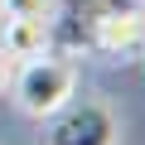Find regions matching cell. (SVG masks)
<instances>
[{"label":"cell","instance_id":"obj_1","mask_svg":"<svg viewBox=\"0 0 145 145\" xmlns=\"http://www.w3.org/2000/svg\"><path fill=\"white\" fill-rule=\"evenodd\" d=\"M10 87H15V102L29 111V116H53L58 106H68L72 87H78V72H72V63L63 58H24L20 72H10Z\"/></svg>","mask_w":145,"mask_h":145},{"label":"cell","instance_id":"obj_2","mask_svg":"<svg viewBox=\"0 0 145 145\" xmlns=\"http://www.w3.org/2000/svg\"><path fill=\"white\" fill-rule=\"evenodd\" d=\"M39 145H116V116L102 102L58 106Z\"/></svg>","mask_w":145,"mask_h":145},{"label":"cell","instance_id":"obj_3","mask_svg":"<svg viewBox=\"0 0 145 145\" xmlns=\"http://www.w3.org/2000/svg\"><path fill=\"white\" fill-rule=\"evenodd\" d=\"M140 34H145V20H140L135 10H102V15L92 20L87 44H92V48H106V53H126V48L140 44Z\"/></svg>","mask_w":145,"mask_h":145},{"label":"cell","instance_id":"obj_4","mask_svg":"<svg viewBox=\"0 0 145 145\" xmlns=\"http://www.w3.org/2000/svg\"><path fill=\"white\" fill-rule=\"evenodd\" d=\"M44 44H48V24L44 20H5L0 24V53H5L10 63L44 53Z\"/></svg>","mask_w":145,"mask_h":145},{"label":"cell","instance_id":"obj_5","mask_svg":"<svg viewBox=\"0 0 145 145\" xmlns=\"http://www.w3.org/2000/svg\"><path fill=\"white\" fill-rule=\"evenodd\" d=\"M0 15L5 20H44L48 0H0Z\"/></svg>","mask_w":145,"mask_h":145},{"label":"cell","instance_id":"obj_6","mask_svg":"<svg viewBox=\"0 0 145 145\" xmlns=\"http://www.w3.org/2000/svg\"><path fill=\"white\" fill-rule=\"evenodd\" d=\"M10 72H15V63H10L5 53H0V92H5V87H10Z\"/></svg>","mask_w":145,"mask_h":145}]
</instances>
